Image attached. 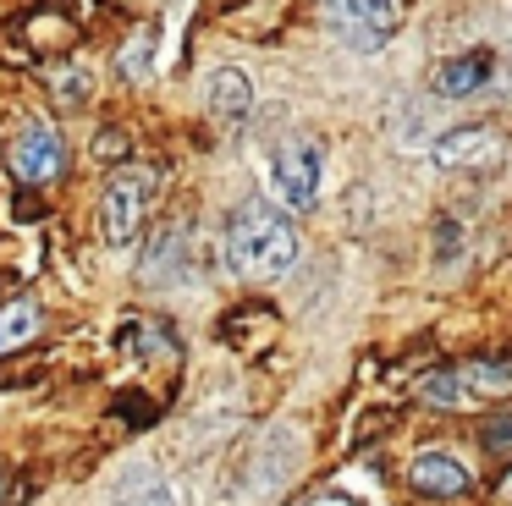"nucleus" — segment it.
<instances>
[{
	"instance_id": "obj_1",
	"label": "nucleus",
	"mask_w": 512,
	"mask_h": 506,
	"mask_svg": "<svg viewBox=\"0 0 512 506\" xmlns=\"http://www.w3.org/2000/svg\"><path fill=\"white\" fill-rule=\"evenodd\" d=\"M226 264L243 281H276L298 264V231L270 204H237L226 220Z\"/></svg>"
},
{
	"instance_id": "obj_2",
	"label": "nucleus",
	"mask_w": 512,
	"mask_h": 506,
	"mask_svg": "<svg viewBox=\"0 0 512 506\" xmlns=\"http://www.w3.org/2000/svg\"><path fill=\"white\" fill-rule=\"evenodd\" d=\"M325 22L358 55H375L397 33V0H325Z\"/></svg>"
},
{
	"instance_id": "obj_3",
	"label": "nucleus",
	"mask_w": 512,
	"mask_h": 506,
	"mask_svg": "<svg viewBox=\"0 0 512 506\" xmlns=\"http://www.w3.org/2000/svg\"><path fill=\"white\" fill-rule=\"evenodd\" d=\"M144 209H149V171L127 165L105 182V204H100V226H105V242L111 248H127L144 226Z\"/></svg>"
},
{
	"instance_id": "obj_4",
	"label": "nucleus",
	"mask_w": 512,
	"mask_h": 506,
	"mask_svg": "<svg viewBox=\"0 0 512 506\" xmlns=\"http://www.w3.org/2000/svg\"><path fill=\"white\" fill-rule=\"evenodd\" d=\"M12 176L17 182H28V187H45V182H56L61 171H67V143H61V132L50 127V121H28L23 132L12 138Z\"/></svg>"
},
{
	"instance_id": "obj_5",
	"label": "nucleus",
	"mask_w": 512,
	"mask_h": 506,
	"mask_svg": "<svg viewBox=\"0 0 512 506\" xmlns=\"http://www.w3.org/2000/svg\"><path fill=\"white\" fill-rule=\"evenodd\" d=\"M270 176H276L281 204L309 209V204H314V193H320V149H314L309 138H287V143H276Z\"/></svg>"
},
{
	"instance_id": "obj_6",
	"label": "nucleus",
	"mask_w": 512,
	"mask_h": 506,
	"mask_svg": "<svg viewBox=\"0 0 512 506\" xmlns=\"http://www.w3.org/2000/svg\"><path fill=\"white\" fill-rule=\"evenodd\" d=\"M435 165H452V171H468V165H496L507 154V138L496 127H452L435 138Z\"/></svg>"
},
{
	"instance_id": "obj_7",
	"label": "nucleus",
	"mask_w": 512,
	"mask_h": 506,
	"mask_svg": "<svg viewBox=\"0 0 512 506\" xmlns=\"http://www.w3.org/2000/svg\"><path fill=\"white\" fill-rule=\"evenodd\" d=\"M430 83H435V94H441V99L479 94L485 83H496V50H463V55H452V61L435 66Z\"/></svg>"
},
{
	"instance_id": "obj_8",
	"label": "nucleus",
	"mask_w": 512,
	"mask_h": 506,
	"mask_svg": "<svg viewBox=\"0 0 512 506\" xmlns=\"http://www.w3.org/2000/svg\"><path fill=\"white\" fill-rule=\"evenodd\" d=\"M408 484L419 495H430V501H452V495H463L474 479H468V468L452 451H419V457L408 462Z\"/></svg>"
},
{
	"instance_id": "obj_9",
	"label": "nucleus",
	"mask_w": 512,
	"mask_h": 506,
	"mask_svg": "<svg viewBox=\"0 0 512 506\" xmlns=\"http://www.w3.org/2000/svg\"><path fill=\"white\" fill-rule=\"evenodd\" d=\"M111 506H177V490L166 484V473L155 462H133V468L116 479Z\"/></svg>"
},
{
	"instance_id": "obj_10",
	"label": "nucleus",
	"mask_w": 512,
	"mask_h": 506,
	"mask_svg": "<svg viewBox=\"0 0 512 506\" xmlns=\"http://www.w3.org/2000/svg\"><path fill=\"white\" fill-rule=\"evenodd\" d=\"M248 110H254L248 77L237 72V66H221V72L210 77V116L226 121V127H237V121H248Z\"/></svg>"
},
{
	"instance_id": "obj_11",
	"label": "nucleus",
	"mask_w": 512,
	"mask_h": 506,
	"mask_svg": "<svg viewBox=\"0 0 512 506\" xmlns=\"http://www.w3.org/2000/svg\"><path fill=\"white\" fill-rule=\"evenodd\" d=\"M34 336H39V308L28 303V297L0 308V358H6V352H23Z\"/></svg>"
},
{
	"instance_id": "obj_12",
	"label": "nucleus",
	"mask_w": 512,
	"mask_h": 506,
	"mask_svg": "<svg viewBox=\"0 0 512 506\" xmlns=\"http://www.w3.org/2000/svg\"><path fill=\"white\" fill-rule=\"evenodd\" d=\"M457 380H463V402L468 396H501L512 391V363H463Z\"/></svg>"
},
{
	"instance_id": "obj_13",
	"label": "nucleus",
	"mask_w": 512,
	"mask_h": 506,
	"mask_svg": "<svg viewBox=\"0 0 512 506\" xmlns=\"http://www.w3.org/2000/svg\"><path fill=\"white\" fill-rule=\"evenodd\" d=\"M419 396H424V402H435V407H457V402H463V380H457V369H435V374H424V380H419Z\"/></svg>"
},
{
	"instance_id": "obj_14",
	"label": "nucleus",
	"mask_w": 512,
	"mask_h": 506,
	"mask_svg": "<svg viewBox=\"0 0 512 506\" xmlns=\"http://www.w3.org/2000/svg\"><path fill=\"white\" fill-rule=\"evenodd\" d=\"M479 440H485V451H490V457H507V451H512V413H496V418H485V429H479Z\"/></svg>"
},
{
	"instance_id": "obj_15",
	"label": "nucleus",
	"mask_w": 512,
	"mask_h": 506,
	"mask_svg": "<svg viewBox=\"0 0 512 506\" xmlns=\"http://www.w3.org/2000/svg\"><path fill=\"white\" fill-rule=\"evenodd\" d=\"M149 44H155V33H138V50H133V44H127V50H122V77H144Z\"/></svg>"
},
{
	"instance_id": "obj_16",
	"label": "nucleus",
	"mask_w": 512,
	"mask_h": 506,
	"mask_svg": "<svg viewBox=\"0 0 512 506\" xmlns=\"http://www.w3.org/2000/svg\"><path fill=\"white\" fill-rule=\"evenodd\" d=\"M303 506H364V501H353V495H314V501H303Z\"/></svg>"
},
{
	"instance_id": "obj_17",
	"label": "nucleus",
	"mask_w": 512,
	"mask_h": 506,
	"mask_svg": "<svg viewBox=\"0 0 512 506\" xmlns=\"http://www.w3.org/2000/svg\"><path fill=\"white\" fill-rule=\"evenodd\" d=\"M6 490H12V479H6V468H0V506H6Z\"/></svg>"
},
{
	"instance_id": "obj_18",
	"label": "nucleus",
	"mask_w": 512,
	"mask_h": 506,
	"mask_svg": "<svg viewBox=\"0 0 512 506\" xmlns=\"http://www.w3.org/2000/svg\"><path fill=\"white\" fill-rule=\"evenodd\" d=\"M496 83H501V88H507V94H512V72H507V77H496Z\"/></svg>"
},
{
	"instance_id": "obj_19",
	"label": "nucleus",
	"mask_w": 512,
	"mask_h": 506,
	"mask_svg": "<svg viewBox=\"0 0 512 506\" xmlns=\"http://www.w3.org/2000/svg\"><path fill=\"white\" fill-rule=\"evenodd\" d=\"M501 495H507V501H512V479H507V484H501Z\"/></svg>"
}]
</instances>
